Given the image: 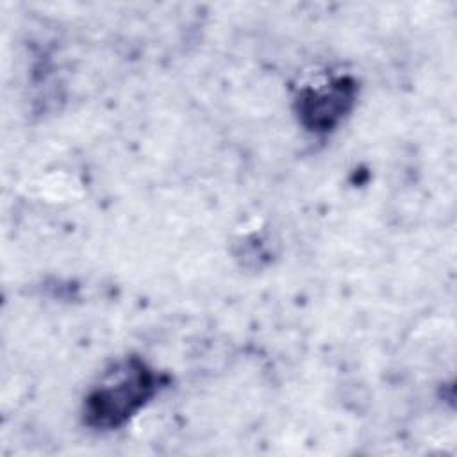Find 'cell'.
Instances as JSON below:
<instances>
[{
    "mask_svg": "<svg viewBox=\"0 0 457 457\" xmlns=\"http://www.w3.org/2000/svg\"><path fill=\"white\" fill-rule=\"evenodd\" d=\"M166 384V377L139 357L111 364L86 393L82 416L95 430L127 425Z\"/></svg>",
    "mask_w": 457,
    "mask_h": 457,
    "instance_id": "1",
    "label": "cell"
},
{
    "mask_svg": "<svg viewBox=\"0 0 457 457\" xmlns=\"http://www.w3.org/2000/svg\"><path fill=\"white\" fill-rule=\"evenodd\" d=\"M357 86L350 77H328L303 86L296 95V114L311 132H330L352 109Z\"/></svg>",
    "mask_w": 457,
    "mask_h": 457,
    "instance_id": "2",
    "label": "cell"
}]
</instances>
